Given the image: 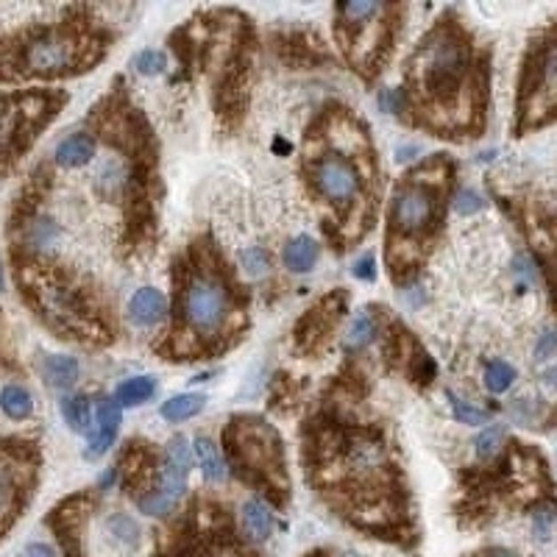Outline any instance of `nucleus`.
Listing matches in <instances>:
<instances>
[{"mask_svg": "<svg viewBox=\"0 0 557 557\" xmlns=\"http://www.w3.org/2000/svg\"><path fill=\"white\" fill-rule=\"evenodd\" d=\"M488 73V53L449 12L407 59L402 112L412 126L443 139L477 137L485 129Z\"/></svg>", "mask_w": 557, "mask_h": 557, "instance_id": "obj_3", "label": "nucleus"}, {"mask_svg": "<svg viewBox=\"0 0 557 557\" xmlns=\"http://www.w3.org/2000/svg\"><path fill=\"white\" fill-rule=\"evenodd\" d=\"M354 276L362 279V282H374L377 279V262H374V257H362L354 265Z\"/></svg>", "mask_w": 557, "mask_h": 557, "instance_id": "obj_38", "label": "nucleus"}, {"mask_svg": "<svg viewBox=\"0 0 557 557\" xmlns=\"http://www.w3.org/2000/svg\"><path fill=\"white\" fill-rule=\"evenodd\" d=\"M346 293H329L321 298L313 309H306V315L296 326V346L304 354H315L332 338L335 326L346 315Z\"/></svg>", "mask_w": 557, "mask_h": 557, "instance_id": "obj_15", "label": "nucleus"}, {"mask_svg": "<svg viewBox=\"0 0 557 557\" xmlns=\"http://www.w3.org/2000/svg\"><path fill=\"white\" fill-rule=\"evenodd\" d=\"M61 416H65L68 426L73 432H90V424H92V404L87 396H68L61 402Z\"/></svg>", "mask_w": 557, "mask_h": 557, "instance_id": "obj_26", "label": "nucleus"}, {"mask_svg": "<svg viewBox=\"0 0 557 557\" xmlns=\"http://www.w3.org/2000/svg\"><path fill=\"white\" fill-rule=\"evenodd\" d=\"M109 48V34L90 17L34 26L0 48V78H61L95 68Z\"/></svg>", "mask_w": 557, "mask_h": 557, "instance_id": "obj_7", "label": "nucleus"}, {"mask_svg": "<svg viewBox=\"0 0 557 557\" xmlns=\"http://www.w3.org/2000/svg\"><path fill=\"white\" fill-rule=\"evenodd\" d=\"M301 179L321 206V223L335 251H348L377 223L379 162L365 120L346 107H326L306 129Z\"/></svg>", "mask_w": 557, "mask_h": 557, "instance_id": "obj_2", "label": "nucleus"}, {"mask_svg": "<svg viewBox=\"0 0 557 557\" xmlns=\"http://www.w3.org/2000/svg\"><path fill=\"white\" fill-rule=\"evenodd\" d=\"M557 521V507H549V505H541L538 510L532 513V527H535V535H538L541 541L549 538V532Z\"/></svg>", "mask_w": 557, "mask_h": 557, "instance_id": "obj_34", "label": "nucleus"}, {"mask_svg": "<svg viewBox=\"0 0 557 557\" xmlns=\"http://www.w3.org/2000/svg\"><path fill=\"white\" fill-rule=\"evenodd\" d=\"M95 432L90 438V449H87V458L95 460L100 455H107L112 449V443L117 441V429H120V407L115 399H100L98 402V410H95Z\"/></svg>", "mask_w": 557, "mask_h": 557, "instance_id": "obj_17", "label": "nucleus"}, {"mask_svg": "<svg viewBox=\"0 0 557 557\" xmlns=\"http://www.w3.org/2000/svg\"><path fill=\"white\" fill-rule=\"evenodd\" d=\"M109 532H115V538L126 546H134L139 541L137 524L131 519H126V515H115V519H109Z\"/></svg>", "mask_w": 557, "mask_h": 557, "instance_id": "obj_32", "label": "nucleus"}, {"mask_svg": "<svg viewBox=\"0 0 557 557\" xmlns=\"http://www.w3.org/2000/svg\"><path fill=\"white\" fill-rule=\"evenodd\" d=\"M223 451L232 473L276 507L290 499V473H287L284 443L274 424L259 416H235L223 429Z\"/></svg>", "mask_w": 557, "mask_h": 557, "instance_id": "obj_9", "label": "nucleus"}, {"mask_svg": "<svg viewBox=\"0 0 557 557\" xmlns=\"http://www.w3.org/2000/svg\"><path fill=\"white\" fill-rule=\"evenodd\" d=\"M243 262H245V271H249L251 276H262V274L267 271V267H271V259H267V254L259 251V249L245 251Z\"/></svg>", "mask_w": 557, "mask_h": 557, "instance_id": "obj_36", "label": "nucleus"}, {"mask_svg": "<svg viewBox=\"0 0 557 557\" xmlns=\"http://www.w3.org/2000/svg\"><path fill=\"white\" fill-rule=\"evenodd\" d=\"M156 394V382L154 377H131L126 382H120L115 390V402L117 407H137L142 402H148Z\"/></svg>", "mask_w": 557, "mask_h": 557, "instance_id": "obj_23", "label": "nucleus"}, {"mask_svg": "<svg viewBox=\"0 0 557 557\" xmlns=\"http://www.w3.org/2000/svg\"><path fill=\"white\" fill-rule=\"evenodd\" d=\"M203 404H206V399L201 396V394H181V396H173V399H168L162 404V418L164 421H187V418H195L198 412L203 410Z\"/></svg>", "mask_w": 557, "mask_h": 557, "instance_id": "obj_24", "label": "nucleus"}, {"mask_svg": "<svg viewBox=\"0 0 557 557\" xmlns=\"http://www.w3.org/2000/svg\"><path fill=\"white\" fill-rule=\"evenodd\" d=\"M499 443H502V426H490L485 429L482 435L477 438V455L482 460H490V458H497V451H499Z\"/></svg>", "mask_w": 557, "mask_h": 557, "instance_id": "obj_33", "label": "nucleus"}, {"mask_svg": "<svg viewBox=\"0 0 557 557\" xmlns=\"http://www.w3.org/2000/svg\"><path fill=\"white\" fill-rule=\"evenodd\" d=\"M23 557H56V552L48 544H28L23 549Z\"/></svg>", "mask_w": 557, "mask_h": 557, "instance_id": "obj_40", "label": "nucleus"}, {"mask_svg": "<svg viewBox=\"0 0 557 557\" xmlns=\"http://www.w3.org/2000/svg\"><path fill=\"white\" fill-rule=\"evenodd\" d=\"M374 338H377V323H374V318H370L368 313H362V315L354 318L346 340H348V346H352V348H365Z\"/></svg>", "mask_w": 557, "mask_h": 557, "instance_id": "obj_29", "label": "nucleus"}, {"mask_svg": "<svg viewBox=\"0 0 557 557\" xmlns=\"http://www.w3.org/2000/svg\"><path fill=\"white\" fill-rule=\"evenodd\" d=\"M53 156L59 168H81V164H87L95 156V139L84 131L70 134L59 142Z\"/></svg>", "mask_w": 557, "mask_h": 557, "instance_id": "obj_20", "label": "nucleus"}, {"mask_svg": "<svg viewBox=\"0 0 557 557\" xmlns=\"http://www.w3.org/2000/svg\"><path fill=\"white\" fill-rule=\"evenodd\" d=\"M78 360L68 354H51L43 360V374L51 387H70L78 379Z\"/></svg>", "mask_w": 557, "mask_h": 557, "instance_id": "obj_22", "label": "nucleus"}, {"mask_svg": "<svg viewBox=\"0 0 557 557\" xmlns=\"http://www.w3.org/2000/svg\"><path fill=\"white\" fill-rule=\"evenodd\" d=\"M304 471L335 515L382 538L410 532V485L379 424L329 407L304 426Z\"/></svg>", "mask_w": 557, "mask_h": 557, "instance_id": "obj_1", "label": "nucleus"}, {"mask_svg": "<svg viewBox=\"0 0 557 557\" xmlns=\"http://www.w3.org/2000/svg\"><path fill=\"white\" fill-rule=\"evenodd\" d=\"M240 529L251 544H262L267 541V535L274 532V515L271 507H267L262 499H249L243 505L240 513Z\"/></svg>", "mask_w": 557, "mask_h": 557, "instance_id": "obj_19", "label": "nucleus"}, {"mask_svg": "<svg viewBox=\"0 0 557 557\" xmlns=\"http://www.w3.org/2000/svg\"><path fill=\"white\" fill-rule=\"evenodd\" d=\"M455 184V162L435 154L410 168L394 187L385 218V265L396 282L416 276L435 243Z\"/></svg>", "mask_w": 557, "mask_h": 557, "instance_id": "obj_6", "label": "nucleus"}, {"mask_svg": "<svg viewBox=\"0 0 557 557\" xmlns=\"http://www.w3.org/2000/svg\"><path fill=\"white\" fill-rule=\"evenodd\" d=\"M92 120H98L100 134L112 148L95 176V187L103 198L126 203L134 245L142 249L156 229L159 173L151 129L123 92H112L103 100Z\"/></svg>", "mask_w": 557, "mask_h": 557, "instance_id": "obj_5", "label": "nucleus"}, {"mask_svg": "<svg viewBox=\"0 0 557 557\" xmlns=\"http://www.w3.org/2000/svg\"><path fill=\"white\" fill-rule=\"evenodd\" d=\"M451 201H455L451 206H455L460 215H473V212L485 210V198L480 193H473V190H460Z\"/></svg>", "mask_w": 557, "mask_h": 557, "instance_id": "obj_35", "label": "nucleus"}, {"mask_svg": "<svg viewBox=\"0 0 557 557\" xmlns=\"http://www.w3.org/2000/svg\"><path fill=\"white\" fill-rule=\"evenodd\" d=\"M249 329V290L212 237H198L173 262L171 329L156 343L164 360H206L229 352Z\"/></svg>", "mask_w": 557, "mask_h": 557, "instance_id": "obj_4", "label": "nucleus"}, {"mask_svg": "<svg viewBox=\"0 0 557 557\" xmlns=\"http://www.w3.org/2000/svg\"><path fill=\"white\" fill-rule=\"evenodd\" d=\"M36 458L23 443L12 449L9 443H0V532L9 529V524L20 515L26 499L31 497Z\"/></svg>", "mask_w": 557, "mask_h": 557, "instance_id": "obj_12", "label": "nucleus"}, {"mask_svg": "<svg viewBox=\"0 0 557 557\" xmlns=\"http://www.w3.org/2000/svg\"><path fill=\"white\" fill-rule=\"evenodd\" d=\"M557 120V23L532 39L515 92L513 134L524 137Z\"/></svg>", "mask_w": 557, "mask_h": 557, "instance_id": "obj_11", "label": "nucleus"}, {"mask_svg": "<svg viewBox=\"0 0 557 557\" xmlns=\"http://www.w3.org/2000/svg\"><path fill=\"white\" fill-rule=\"evenodd\" d=\"M557 348V335L554 332H546L544 338H541V343H538V348H535V354H538V360H544V357H549L552 352Z\"/></svg>", "mask_w": 557, "mask_h": 557, "instance_id": "obj_39", "label": "nucleus"}, {"mask_svg": "<svg viewBox=\"0 0 557 557\" xmlns=\"http://www.w3.org/2000/svg\"><path fill=\"white\" fill-rule=\"evenodd\" d=\"M0 407H4V412L9 418L14 421H23L31 416L34 410V402H31V394L26 387L20 385H6L4 390H0Z\"/></svg>", "mask_w": 557, "mask_h": 557, "instance_id": "obj_25", "label": "nucleus"}, {"mask_svg": "<svg viewBox=\"0 0 557 557\" xmlns=\"http://www.w3.org/2000/svg\"><path fill=\"white\" fill-rule=\"evenodd\" d=\"M529 240H532L535 254H538V259L544 265L546 282L552 287V304L557 309V218L529 223Z\"/></svg>", "mask_w": 557, "mask_h": 557, "instance_id": "obj_16", "label": "nucleus"}, {"mask_svg": "<svg viewBox=\"0 0 557 557\" xmlns=\"http://www.w3.org/2000/svg\"><path fill=\"white\" fill-rule=\"evenodd\" d=\"M162 460H164V455H159L148 441H131L126 446V451L120 455L115 477H120L123 490H126L137 505L146 502L156 490Z\"/></svg>", "mask_w": 557, "mask_h": 557, "instance_id": "obj_14", "label": "nucleus"}, {"mask_svg": "<svg viewBox=\"0 0 557 557\" xmlns=\"http://www.w3.org/2000/svg\"><path fill=\"white\" fill-rule=\"evenodd\" d=\"M0 290H4V265H0Z\"/></svg>", "mask_w": 557, "mask_h": 557, "instance_id": "obj_42", "label": "nucleus"}, {"mask_svg": "<svg viewBox=\"0 0 557 557\" xmlns=\"http://www.w3.org/2000/svg\"><path fill=\"white\" fill-rule=\"evenodd\" d=\"M20 284L31 306L56 329L59 338L95 346L115 340L112 318L100 306L98 293L73 274L56 265H31L20 267Z\"/></svg>", "mask_w": 557, "mask_h": 557, "instance_id": "obj_8", "label": "nucleus"}, {"mask_svg": "<svg viewBox=\"0 0 557 557\" xmlns=\"http://www.w3.org/2000/svg\"><path fill=\"white\" fill-rule=\"evenodd\" d=\"M513 379H515L513 365H507L505 360L488 362V368H485V387L490 390V394H505V390L513 385Z\"/></svg>", "mask_w": 557, "mask_h": 557, "instance_id": "obj_28", "label": "nucleus"}, {"mask_svg": "<svg viewBox=\"0 0 557 557\" xmlns=\"http://www.w3.org/2000/svg\"><path fill=\"white\" fill-rule=\"evenodd\" d=\"M168 313V301L156 287H139L129 301V318L134 326H154Z\"/></svg>", "mask_w": 557, "mask_h": 557, "instance_id": "obj_18", "label": "nucleus"}, {"mask_svg": "<svg viewBox=\"0 0 557 557\" xmlns=\"http://www.w3.org/2000/svg\"><path fill=\"white\" fill-rule=\"evenodd\" d=\"M190 465H193V449H190L187 438L176 435L168 446H164V460H162L156 490L137 507L146 515H168L176 507V502L181 499Z\"/></svg>", "mask_w": 557, "mask_h": 557, "instance_id": "obj_13", "label": "nucleus"}, {"mask_svg": "<svg viewBox=\"0 0 557 557\" xmlns=\"http://www.w3.org/2000/svg\"><path fill=\"white\" fill-rule=\"evenodd\" d=\"M379 107L387 115H402V92L399 90H382L379 95Z\"/></svg>", "mask_w": 557, "mask_h": 557, "instance_id": "obj_37", "label": "nucleus"}, {"mask_svg": "<svg viewBox=\"0 0 557 557\" xmlns=\"http://www.w3.org/2000/svg\"><path fill=\"white\" fill-rule=\"evenodd\" d=\"M315 259H318V243L313 237L301 235V237L287 243V249H284V265L290 267L293 274H306L309 267L315 265Z\"/></svg>", "mask_w": 557, "mask_h": 557, "instance_id": "obj_21", "label": "nucleus"}, {"mask_svg": "<svg viewBox=\"0 0 557 557\" xmlns=\"http://www.w3.org/2000/svg\"><path fill=\"white\" fill-rule=\"evenodd\" d=\"M195 455H198V463H201V471L203 477L210 482H220L226 477V465L218 455V446L210 441V438H195Z\"/></svg>", "mask_w": 557, "mask_h": 557, "instance_id": "obj_27", "label": "nucleus"}, {"mask_svg": "<svg viewBox=\"0 0 557 557\" xmlns=\"http://www.w3.org/2000/svg\"><path fill=\"white\" fill-rule=\"evenodd\" d=\"M402 6L377 4V0H352L335 6V34L346 61L362 78H374L387 61L399 31Z\"/></svg>", "mask_w": 557, "mask_h": 557, "instance_id": "obj_10", "label": "nucleus"}, {"mask_svg": "<svg viewBox=\"0 0 557 557\" xmlns=\"http://www.w3.org/2000/svg\"><path fill=\"white\" fill-rule=\"evenodd\" d=\"M544 379H546V385H552V387H557V365L546 370V374H544Z\"/></svg>", "mask_w": 557, "mask_h": 557, "instance_id": "obj_41", "label": "nucleus"}, {"mask_svg": "<svg viewBox=\"0 0 557 557\" xmlns=\"http://www.w3.org/2000/svg\"><path fill=\"white\" fill-rule=\"evenodd\" d=\"M131 65L139 76H159L168 68V59H164L162 51H139Z\"/></svg>", "mask_w": 557, "mask_h": 557, "instance_id": "obj_31", "label": "nucleus"}, {"mask_svg": "<svg viewBox=\"0 0 557 557\" xmlns=\"http://www.w3.org/2000/svg\"><path fill=\"white\" fill-rule=\"evenodd\" d=\"M449 402H451V412H455V418L460 424H485L490 418V412L482 410V407H473L468 402H463L460 396L455 394H449Z\"/></svg>", "mask_w": 557, "mask_h": 557, "instance_id": "obj_30", "label": "nucleus"}]
</instances>
